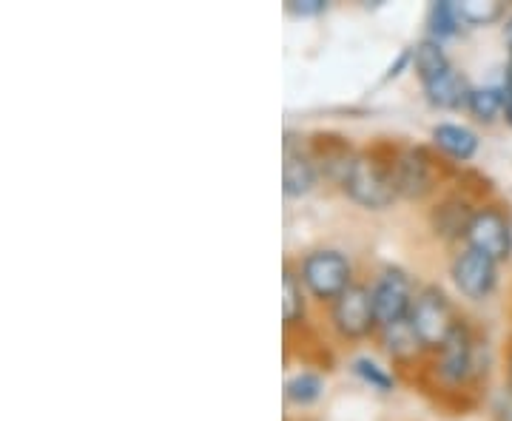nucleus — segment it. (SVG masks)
<instances>
[{
    "mask_svg": "<svg viewBox=\"0 0 512 421\" xmlns=\"http://www.w3.org/2000/svg\"><path fill=\"white\" fill-rule=\"evenodd\" d=\"M464 245L476 248L481 254L493 257L498 265L512 257V217L504 211V205L484 202L478 205L473 220L467 225Z\"/></svg>",
    "mask_w": 512,
    "mask_h": 421,
    "instance_id": "nucleus-5",
    "label": "nucleus"
},
{
    "mask_svg": "<svg viewBox=\"0 0 512 421\" xmlns=\"http://www.w3.org/2000/svg\"><path fill=\"white\" fill-rule=\"evenodd\" d=\"M382 333V348L384 353L393 359V362H413V359H419L424 356V348L419 345V339H416V333L410 328V322L404 319V322H396V325H387V328H379Z\"/></svg>",
    "mask_w": 512,
    "mask_h": 421,
    "instance_id": "nucleus-16",
    "label": "nucleus"
},
{
    "mask_svg": "<svg viewBox=\"0 0 512 421\" xmlns=\"http://www.w3.org/2000/svg\"><path fill=\"white\" fill-rule=\"evenodd\" d=\"M461 15H458V6L453 0H436L430 9H427V37L444 43L447 37H456L461 32Z\"/></svg>",
    "mask_w": 512,
    "mask_h": 421,
    "instance_id": "nucleus-19",
    "label": "nucleus"
},
{
    "mask_svg": "<svg viewBox=\"0 0 512 421\" xmlns=\"http://www.w3.org/2000/svg\"><path fill=\"white\" fill-rule=\"evenodd\" d=\"M430 137H433V146L456 163H470L478 154V134L467 126L439 123V126H433Z\"/></svg>",
    "mask_w": 512,
    "mask_h": 421,
    "instance_id": "nucleus-14",
    "label": "nucleus"
},
{
    "mask_svg": "<svg viewBox=\"0 0 512 421\" xmlns=\"http://www.w3.org/2000/svg\"><path fill=\"white\" fill-rule=\"evenodd\" d=\"M450 276L458 293L470 302H484L490 299L498 285V262L476 248H461L453 262H450Z\"/></svg>",
    "mask_w": 512,
    "mask_h": 421,
    "instance_id": "nucleus-8",
    "label": "nucleus"
},
{
    "mask_svg": "<svg viewBox=\"0 0 512 421\" xmlns=\"http://www.w3.org/2000/svg\"><path fill=\"white\" fill-rule=\"evenodd\" d=\"M450 69H453V63H450V57L444 52V43L433 40V37H424V40L416 43V49H413V72L419 74L421 86L433 83L436 77L450 72Z\"/></svg>",
    "mask_w": 512,
    "mask_h": 421,
    "instance_id": "nucleus-15",
    "label": "nucleus"
},
{
    "mask_svg": "<svg viewBox=\"0 0 512 421\" xmlns=\"http://www.w3.org/2000/svg\"><path fill=\"white\" fill-rule=\"evenodd\" d=\"M308 148H311V157L316 168H319V177L325 174L330 180L342 185L345 174H348L350 163L356 157V151L350 148V143L342 137V134H330V131H319L308 140Z\"/></svg>",
    "mask_w": 512,
    "mask_h": 421,
    "instance_id": "nucleus-11",
    "label": "nucleus"
},
{
    "mask_svg": "<svg viewBox=\"0 0 512 421\" xmlns=\"http://www.w3.org/2000/svg\"><path fill=\"white\" fill-rule=\"evenodd\" d=\"M330 325L348 342H359V339L379 333V319H376V308H373L370 285L353 282L339 299H333L330 302Z\"/></svg>",
    "mask_w": 512,
    "mask_h": 421,
    "instance_id": "nucleus-6",
    "label": "nucleus"
},
{
    "mask_svg": "<svg viewBox=\"0 0 512 421\" xmlns=\"http://www.w3.org/2000/svg\"><path fill=\"white\" fill-rule=\"evenodd\" d=\"M350 370H353V376H356V379H362L370 390L393 393V387H396V379L387 373V367L376 365L370 356H359V359H353V362H350Z\"/></svg>",
    "mask_w": 512,
    "mask_h": 421,
    "instance_id": "nucleus-22",
    "label": "nucleus"
},
{
    "mask_svg": "<svg viewBox=\"0 0 512 421\" xmlns=\"http://www.w3.org/2000/svg\"><path fill=\"white\" fill-rule=\"evenodd\" d=\"M467 111L473 114L476 123L490 126L501 114H504V92L501 86H473L470 100H467Z\"/></svg>",
    "mask_w": 512,
    "mask_h": 421,
    "instance_id": "nucleus-20",
    "label": "nucleus"
},
{
    "mask_svg": "<svg viewBox=\"0 0 512 421\" xmlns=\"http://www.w3.org/2000/svg\"><path fill=\"white\" fill-rule=\"evenodd\" d=\"M430 367H433L436 382L447 390L470 387L481 376L476 333L464 319H458V325L447 336V342L441 345L439 353H433V365Z\"/></svg>",
    "mask_w": 512,
    "mask_h": 421,
    "instance_id": "nucleus-3",
    "label": "nucleus"
},
{
    "mask_svg": "<svg viewBox=\"0 0 512 421\" xmlns=\"http://www.w3.org/2000/svg\"><path fill=\"white\" fill-rule=\"evenodd\" d=\"M456 6L461 20L470 26H490L507 15V3H501V0H464Z\"/></svg>",
    "mask_w": 512,
    "mask_h": 421,
    "instance_id": "nucleus-21",
    "label": "nucleus"
},
{
    "mask_svg": "<svg viewBox=\"0 0 512 421\" xmlns=\"http://www.w3.org/2000/svg\"><path fill=\"white\" fill-rule=\"evenodd\" d=\"M305 293L308 291L299 279V271L285 265V274H282V322L288 330L299 322H305Z\"/></svg>",
    "mask_w": 512,
    "mask_h": 421,
    "instance_id": "nucleus-17",
    "label": "nucleus"
},
{
    "mask_svg": "<svg viewBox=\"0 0 512 421\" xmlns=\"http://www.w3.org/2000/svg\"><path fill=\"white\" fill-rule=\"evenodd\" d=\"M393 180H396V194L404 200H424L436 191L439 177H436V160L427 148H402L396 151L393 160Z\"/></svg>",
    "mask_w": 512,
    "mask_h": 421,
    "instance_id": "nucleus-9",
    "label": "nucleus"
},
{
    "mask_svg": "<svg viewBox=\"0 0 512 421\" xmlns=\"http://www.w3.org/2000/svg\"><path fill=\"white\" fill-rule=\"evenodd\" d=\"M404 66H413V49H404L402 55H399V60L387 69V74H384V80H393V77H399L402 74Z\"/></svg>",
    "mask_w": 512,
    "mask_h": 421,
    "instance_id": "nucleus-25",
    "label": "nucleus"
},
{
    "mask_svg": "<svg viewBox=\"0 0 512 421\" xmlns=\"http://www.w3.org/2000/svg\"><path fill=\"white\" fill-rule=\"evenodd\" d=\"M476 214V205L461 197V194H447L441 197L433 211H430V225L436 231V237L441 239H464L467 234V225Z\"/></svg>",
    "mask_w": 512,
    "mask_h": 421,
    "instance_id": "nucleus-12",
    "label": "nucleus"
},
{
    "mask_svg": "<svg viewBox=\"0 0 512 421\" xmlns=\"http://www.w3.org/2000/svg\"><path fill=\"white\" fill-rule=\"evenodd\" d=\"M325 379L316 370H299L285 382V402L293 407H311L322 399Z\"/></svg>",
    "mask_w": 512,
    "mask_h": 421,
    "instance_id": "nucleus-18",
    "label": "nucleus"
},
{
    "mask_svg": "<svg viewBox=\"0 0 512 421\" xmlns=\"http://www.w3.org/2000/svg\"><path fill=\"white\" fill-rule=\"evenodd\" d=\"M393 157H382L379 151H356L348 174L342 180V191L348 194L350 202H356L365 211H384L399 200L396 194V180H393Z\"/></svg>",
    "mask_w": 512,
    "mask_h": 421,
    "instance_id": "nucleus-1",
    "label": "nucleus"
},
{
    "mask_svg": "<svg viewBox=\"0 0 512 421\" xmlns=\"http://www.w3.org/2000/svg\"><path fill=\"white\" fill-rule=\"evenodd\" d=\"M285 9L296 18H313V15H322L328 9V3L325 0H288Z\"/></svg>",
    "mask_w": 512,
    "mask_h": 421,
    "instance_id": "nucleus-23",
    "label": "nucleus"
},
{
    "mask_svg": "<svg viewBox=\"0 0 512 421\" xmlns=\"http://www.w3.org/2000/svg\"><path fill=\"white\" fill-rule=\"evenodd\" d=\"M470 80L458 69H450L444 72L441 77H436L433 83L424 86V97L433 109H444V111H458L467 109V100H470Z\"/></svg>",
    "mask_w": 512,
    "mask_h": 421,
    "instance_id": "nucleus-13",
    "label": "nucleus"
},
{
    "mask_svg": "<svg viewBox=\"0 0 512 421\" xmlns=\"http://www.w3.org/2000/svg\"><path fill=\"white\" fill-rule=\"evenodd\" d=\"M501 92H504V120L512 126V52H510V63H507V72H504Z\"/></svg>",
    "mask_w": 512,
    "mask_h": 421,
    "instance_id": "nucleus-24",
    "label": "nucleus"
},
{
    "mask_svg": "<svg viewBox=\"0 0 512 421\" xmlns=\"http://www.w3.org/2000/svg\"><path fill=\"white\" fill-rule=\"evenodd\" d=\"M416 285L413 276L407 274L399 265H387L379 271V276L370 285V296H373V308H376V319L379 328L404 322L410 316V308L416 302Z\"/></svg>",
    "mask_w": 512,
    "mask_h": 421,
    "instance_id": "nucleus-7",
    "label": "nucleus"
},
{
    "mask_svg": "<svg viewBox=\"0 0 512 421\" xmlns=\"http://www.w3.org/2000/svg\"><path fill=\"white\" fill-rule=\"evenodd\" d=\"M504 37H507V46H510L512 52V15L507 18V23H504Z\"/></svg>",
    "mask_w": 512,
    "mask_h": 421,
    "instance_id": "nucleus-26",
    "label": "nucleus"
},
{
    "mask_svg": "<svg viewBox=\"0 0 512 421\" xmlns=\"http://www.w3.org/2000/svg\"><path fill=\"white\" fill-rule=\"evenodd\" d=\"M507 387H512V348L507 353Z\"/></svg>",
    "mask_w": 512,
    "mask_h": 421,
    "instance_id": "nucleus-27",
    "label": "nucleus"
},
{
    "mask_svg": "<svg viewBox=\"0 0 512 421\" xmlns=\"http://www.w3.org/2000/svg\"><path fill=\"white\" fill-rule=\"evenodd\" d=\"M299 279L319 302H333L353 285V265L336 248H316L299 259Z\"/></svg>",
    "mask_w": 512,
    "mask_h": 421,
    "instance_id": "nucleus-4",
    "label": "nucleus"
},
{
    "mask_svg": "<svg viewBox=\"0 0 512 421\" xmlns=\"http://www.w3.org/2000/svg\"><path fill=\"white\" fill-rule=\"evenodd\" d=\"M319 183V168L313 163L308 140H296L291 131L282 146V191L285 197H305Z\"/></svg>",
    "mask_w": 512,
    "mask_h": 421,
    "instance_id": "nucleus-10",
    "label": "nucleus"
},
{
    "mask_svg": "<svg viewBox=\"0 0 512 421\" xmlns=\"http://www.w3.org/2000/svg\"><path fill=\"white\" fill-rule=\"evenodd\" d=\"M456 308L450 302V296L441 291L439 285H424L416 293V302L410 308V328L416 333L419 345L424 348V353H439V348L447 342V336L453 333V328L458 325Z\"/></svg>",
    "mask_w": 512,
    "mask_h": 421,
    "instance_id": "nucleus-2",
    "label": "nucleus"
}]
</instances>
